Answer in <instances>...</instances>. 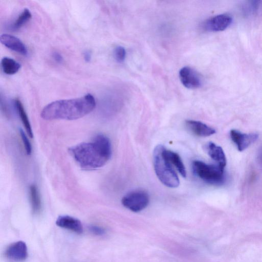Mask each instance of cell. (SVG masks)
<instances>
[{
  "label": "cell",
  "mask_w": 262,
  "mask_h": 262,
  "mask_svg": "<svg viewBox=\"0 0 262 262\" xmlns=\"http://www.w3.org/2000/svg\"><path fill=\"white\" fill-rule=\"evenodd\" d=\"M76 163L82 169L95 170L103 166L112 155V145L109 138L97 135L93 141L83 142L69 149Z\"/></svg>",
  "instance_id": "1"
},
{
  "label": "cell",
  "mask_w": 262,
  "mask_h": 262,
  "mask_svg": "<svg viewBox=\"0 0 262 262\" xmlns=\"http://www.w3.org/2000/svg\"><path fill=\"white\" fill-rule=\"evenodd\" d=\"M95 106V98L88 94L79 98L52 102L43 107L40 116L47 120H76L90 113Z\"/></svg>",
  "instance_id": "2"
},
{
  "label": "cell",
  "mask_w": 262,
  "mask_h": 262,
  "mask_svg": "<svg viewBox=\"0 0 262 262\" xmlns=\"http://www.w3.org/2000/svg\"><path fill=\"white\" fill-rule=\"evenodd\" d=\"M164 147L157 145L154 150V166L156 175L165 186L170 188L179 186L180 180L172 166L164 157L163 151Z\"/></svg>",
  "instance_id": "3"
},
{
  "label": "cell",
  "mask_w": 262,
  "mask_h": 262,
  "mask_svg": "<svg viewBox=\"0 0 262 262\" xmlns=\"http://www.w3.org/2000/svg\"><path fill=\"white\" fill-rule=\"evenodd\" d=\"M192 167L194 174L208 184L219 185L225 181L224 169L217 164H208L195 160L192 162Z\"/></svg>",
  "instance_id": "4"
},
{
  "label": "cell",
  "mask_w": 262,
  "mask_h": 262,
  "mask_svg": "<svg viewBox=\"0 0 262 262\" xmlns=\"http://www.w3.org/2000/svg\"><path fill=\"white\" fill-rule=\"evenodd\" d=\"M122 205L128 209L138 212L144 209L148 205V193L143 190H134L125 195L122 199Z\"/></svg>",
  "instance_id": "5"
},
{
  "label": "cell",
  "mask_w": 262,
  "mask_h": 262,
  "mask_svg": "<svg viewBox=\"0 0 262 262\" xmlns=\"http://www.w3.org/2000/svg\"><path fill=\"white\" fill-rule=\"evenodd\" d=\"M179 76L182 84L187 89H196L202 86L201 76L195 70L189 67L181 68Z\"/></svg>",
  "instance_id": "6"
},
{
  "label": "cell",
  "mask_w": 262,
  "mask_h": 262,
  "mask_svg": "<svg viewBox=\"0 0 262 262\" xmlns=\"http://www.w3.org/2000/svg\"><path fill=\"white\" fill-rule=\"evenodd\" d=\"M232 22V17L227 14H221L207 19L204 29L209 32H220L228 28Z\"/></svg>",
  "instance_id": "7"
},
{
  "label": "cell",
  "mask_w": 262,
  "mask_h": 262,
  "mask_svg": "<svg viewBox=\"0 0 262 262\" xmlns=\"http://www.w3.org/2000/svg\"><path fill=\"white\" fill-rule=\"evenodd\" d=\"M5 256L13 262H21L28 257L26 244L22 241L12 243L8 246L5 252Z\"/></svg>",
  "instance_id": "8"
},
{
  "label": "cell",
  "mask_w": 262,
  "mask_h": 262,
  "mask_svg": "<svg viewBox=\"0 0 262 262\" xmlns=\"http://www.w3.org/2000/svg\"><path fill=\"white\" fill-rule=\"evenodd\" d=\"M230 136L232 141L236 145L237 149L242 151L247 148L252 143L254 142L258 138V135L255 133H243L236 129H231Z\"/></svg>",
  "instance_id": "9"
},
{
  "label": "cell",
  "mask_w": 262,
  "mask_h": 262,
  "mask_svg": "<svg viewBox=\"0 0 262 262\" xmlns=\"http://www.w3.org/2000/svg\"><path fill=\"white\" fill-rule=\"evenodd\" d=\"M56 224L58 227L71 230L77 234L83 232V229L81 221L70 215L59 216L56 220Z\"/></svg>",
  "instance_id": "10"
},
{
  "label": "cell",
  "mask_w": 262,
  "mask_h": 262,
  "mask_svg": "<svg viewBox=\"0 0 262 262\" xmlns=\"http://www.w3.org/2000/svg\"><path fill=\"white\" fill-rule=\"evenodd\" d=\"M1 42L7 48L23 55L28 54V50L24 43L17 37L3 34L0 36Z\"/></svg>",
  "instance_id": "11"
},
{
  "label": "cell",
  "mask_w": 262,
  "mask_h": 262,
  "mask_svg": "<svg viewBox=\"0 0 262 262\" xmlns=\"http://www.w3.org/2000/svg\"><path fill=\"white\" fill-rule=\"evenodd\" d=\"M185 125L191 132L199 137L210 136L216 132L214 128L199 121L187 120Z\"/></svg>",
  "instance_id": "12"
},
{
  "label": "cell",
  "mask_w": 262,
  "mask_h": 262,
  "mask_svg": "<svg viewBox=\"0 0 262 262\" xmlns=\"http://www.w3.org/2000/svg\"><path fill=\"white\" fill-rule=\"evenodd\" d=\"M206 149L210 157L216 163L217 165L224 169L226 165V158L222 148L210 142L207 144Z\"/></svg>",
  "instance_id": "13"
},
{
  "label": "cell",
  "mask_w": 262,
  "mask_h": 262,
  "mask_svg": "<svg viewBox=\"0 0 262 262\" xmlns=\"http://www.w3.org/2000/svg\"><path fill=\"white\" fill-rule=\"evenodd\" d=\"M163 153L171 165L174 166L180 174L185 178L186 177V168L180 156L173 151L166 149L165 147Z\"/></svg>",
  "instance_id": "14"
},
{
  "label": "cell",
  "mask_w": 262,
  "mask_h": 262,
  "mask_svg": "<svg viewBox=\"0 0 262 262\" xmlns=\"http://www.w3.org/2000/svg\"><path fill=\"white\" fill-rule=\"evenodd\" d=\"M15 105L27 133L30 138L33 137L31 124L23 104L18 99L15 101Z\"/></svg>",
  "instance_id": "15"
},
{
  "label": "cell",
  "mask_w": 262,
  "mask_h": 262,
  "mask_svg": "<svg viewBox=\"0 0 262 262\" xmlns=\"http://www.w3.org/2000/svg\"><path fill=\"white\" fill-rule=\"evenodd\" d=\"M1 63L3 72L7 75L15 74L20 68V64L18 62L8 57H3Z\"/></svg>",
  "instance_id": "16"
},
{
  "label": "cell",
  "mask_w": 262,
  "mask_h": 262,
  "mask_svg": "<svg viewBox=\"0 0 262 262\" xmlns=\"http://www.w3.org/2000/svg\"><path fill=\"white\" fill-rule=\"evenodd\" d=\"M29 193L32 211L34 213H37L40 210L41 204L39 191L35 185H30Z\"/></svg>",
  "instance_id": "17"
},
{
  "label": "cell",
  "mask_w": 262,
  "mask_h": 262,
  "mask_svg": "<svg viewBox=\"0 0 262 262\" xmlns=\"http://www.w3.org/2000/svg\"><path fill=\"white\" fill-rule=\"evenodd\" d=\"M31 17L32 14L30 11L27 8L24 9L12 25V29L14 30L19 29L25 25Z\"/></svg>",
  "instance_id": "18"
},
{
  "label": "cell",
  "mask_w": 262,
  "mask_h": 262,
  "mask_svg": "<svg viewBox=\"0 0 262 262\" xmlns=\"http://www.w3.org/2000/svg\"><path fill=\"white\" fill-rule=\"evenodd\" d=\"M260 1H248L243 6V12L246 15H253L259 9Z\"/></svg>",
  "instance_id": "19"
},
{
  "label": "cell",
  "mask_w": 262,
  "mask_h": 262,
  "mask_svg": "<svg viewBox=\"0 0 262 262\" xmlns=\"http://www.w3.org/2000/svg\"><path fill=\"white\" fill-rule=\"evenodd\" d=\"M114 55L115 59L117 62H123L126 55V52L125 48L120 46L116 47L114 49Z\"/></svg>",
  "instance_id": "20"
},
{
  "label": "cell",
  "mask_w": 262,
  "mask_h": 262,
  "mask_svg": "<svg viewBox=\"0 0 262 262\" xmlns=\"http://www.w3.org/2000/svg\"><path fill=\"white\" fill-rule=\"evenodd\" d=\"M19 133L23 141L26 151L28 155H30L32 152V147L31 143L23 129H19Z\"/></svg>",
  "instance_id": "21"
},
{
  "label": "cell",
  "mask_w": 262,
  "mask_h": 262,
  "mask_svg": "<svg viewBox=\"0 0 262 262\" xmlns=\"http://www.w3.org/2000/svg\"><path fill=\"white\" fill-rule=\"evenodd\" d=\"M91 231L97 235H103L105 233V230L102 228L97 226H91L90 227Z\"/></svg>",
  "instance_id": "22"
},
{
  "label": "cell",
  "mask_w": 262,
  "mask_h": 262,
  "mask_svg": "<svg viewBox=\"0 0 262 262\" xmlns=\"http://www.w3.org/2000/svg\"><path fill=\"white\" fill-rule=\"evenodd\" d=\"M52 56L55 61L58 63H61L63 61V58L62 56L58 52H53Z\"/></svg>",
  "instance_id": "23"
},
{
  "label": "cell",
  "mask_w": 262,
  "mask_h": 262,
  "mask_svg": "<svg viewBox=\"0 0 262 262\" xmlns=\"http://www.w3.org/2000/svg\"><path fill=\"white\" fill-rule=\"evenodd\" d=\"M92 55L89 51H85L83 53V58L85 61L89 62L91 61Z\"/></svg>",
  "instance_id": "24"
},
{
  "label": "cell",
  "mask_w": 262,
  "mask_h": 262,
  "mask_svg": "<svg viewBox=\"0 0 262 262\" xmlns=\"http://www.w3.org/2000/svg\"><path fill=\"white\" fill-rule=\"evenodd\" d=\"M260 156V161L262 162V151L261 152Z\"/></svg>",
  "instance_id": "25"
}]
</instances>
